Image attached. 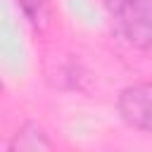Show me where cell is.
Here are the masks:
<instances>
[{
    "label": "cell",
    "instance_id": "obj_2",
    "mask_svg": "<svg viewBox=\"0 0 152 152\" xmlns=\"http://www.w3.org/2000/svg\"><path fill=\"white\" fill-rule=\"evenodd\" d=\"M119 116L126 126L152 133V83H133L119 93Z\"/></svg>",
    "mask_w": 152,
    "mask_h": 152
},
{
    "label": "cell",
    "instance_id": "obj_3",
    "mask_svg": "<svg viewBox=\"0 0 152 152\" xmlns=\"http://www.w3.org/2000/svg\"><path fill=\"white\" fill-rule=\"evenodd\" d=\"M10 150H19V152H36V150H52V140L48 138V133L43 131L40 124L36 121H26L12 138Z\"/></svg>",
    "mask_w": 152,
    "mask_h": 152
},
{
    "label": "cell",
    "instance_id": "obj_1",
    "mask_svg": "<svg viewBox=\"0 0 152 152\" xmlns=\"http://www.w3.org/2000/svg\"><path fill=\"white\" fill-rule=\"evenodd\" d=\"M112 12L116 31L131 48L152 50V0H124Z\"/></svg>",
    "mask_w": 152,
    "mask_h": 152
},
{
    "label": "cell",
    "instance_id": "obj_4",
    "mask_svg": "<svg viewBox=\"0 0 152 152\" xmlns=\"http://www.w3.org/2000/svg\"><path fill=\"white\" fill-rule=\"evenodd\" d=\"M19 7L36 31H45L50 26V19H52V2L50 0H19Z\"/></svg>",
    "mask_w": 152,
    "mask_h": 152
}]
</instances>
